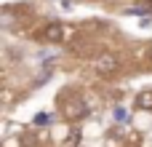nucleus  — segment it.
Listing matches in <instances>:
<instances>
[{
    "label": "nucleus",
    "instance_id": "1",
    "mask_svg": "<svg viewBox=\"0 0 152 147\" xmlns=\"http://www.w3.org/2000/svg\"><path fill=\"white\" fill-rule=\"evenodd\" d=\"M118 67H120V59L115 56V54H102L99 59H96V72L102 75V78H110V75H115L118 72Z\"/></svg>",
    "mask_w": 152,
    "mask_h": 147
},
{
    "label": "nucleus",
    "instance_id": "2",
    "mask_svg": "<svg viewBox=\"0 0 152 147\" xmlns=\"http://www.w3.org/2000/svg\"><path fill=\"white\" fill-rule=\"evenodd\" d=\"M86 112H88V107L83 99H67L64 102V118L67 121H80Z\"/></svg>",
    "mask_w": 152,
    "mask_h": 147
},
{
    "label": "nucleus",
    "instance_id": "3",
    "mask_svg": "<svg viewBox=\"0 0 152 147\" xmlns=\"http://www.w3.org/2000/svg\"><path fill=\"white\" fill-rule=\"evenodd\" d=\"M43 37H45L48 43H59V40H64V24H59V21L48 24V27L43 29Z\"/></svg>",
    "mask_w": 152,
    "mask_h": 147
},
{
    "label": "nucleus",
    "instance_id": "4",
    "mask_svg": "<svg viewBox=\"0 0 152 147\" xmlns=\"http://www.w3.org/2000/svg\"><path fill=\"white\" fill-rule=\"evenodd\" d=\"M126 13H134V16H136V13H139V16H142V13H152V0H142L139 5H131Z\"/></svg>",
    "mask_w": 152,
    "mask_h": 147
},
{
    "label": "nucleus",
    "instance_id": "5",
    "mask_svg": "<svg viewBox=\"0 0 152 147\" xmlns=\"http://www.w3.org/2000/svg\"><path fill=\"white\" fill-rule=\"evenodd\" d=\"M136 107L139 110H152V91H142L136 96Z\"/></svg>",
    "mask_w": 152,
    "mask_h": 147
},
{
    "label": "nucleus",
    "instance_id": "6",
    "mask_svg": "<svg viewBox=\"0 0 152 147\" xmlns=\"http://www.w3.org/2000/svg\"><path fill=\"white\" fill-rule=\"evenodd\" d=\"M48 121H51V118H48L45 112H40V115H35V123H37V126H45Z\"/></svg>",
    "mask_w": 152,
    "mask_h": 147
}]
</instances>
